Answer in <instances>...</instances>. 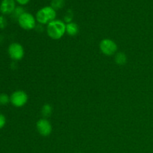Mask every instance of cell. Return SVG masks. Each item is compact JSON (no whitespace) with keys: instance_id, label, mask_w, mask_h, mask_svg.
Listing matches in <instances>:
<instances>
[{"instance_id":"cell-13","label":"cell","mask_w":153,"mask_h":153,"mask_svg":"<svg viewBox=\"0 0 153 153\" xmlns=\"http://www.w3.org/2000/svg\"><path fill=\"white\" fill-rule=\"evenodd\" d=\"M10 102V97L7 94H0V105H6Z\"/></svg>"},{"instance_id":"cell-11","label":"cell","mask_w":153,"mask_h":153,"mask_svg":"<svg viewBox=\"0 0 153 153\" xmlns=\"http://www.w3.org/2000/svg\"><path fill=\"white\" fill-rule=\"evenodd\" d=\"M52 113V106L49 104H45L41 108V114L44 118L51 116Z\"/></svg>"},{"instance_id":"cell-12","label":"cell","mask_w":153,"mask_h":153,"mask_svg":"<svg viewBox=\"0 0 153 153\" xmlns=\"http://www.w3.org/2000/svg\"><path fill=\"white\" fill-rule=\"evenodd\" d=\"M65 1L64 0H52L51 1V7H53L55 10L61 9L64 7Z\"/></svg>"},{"instance_id":"cell-14","label":"cell","mask_w":153,"mask_h":153,"mask_svg":"<svg viewBox=\"0 0 153 153\" xmlns=\"http://www.w3.org/2000/svg\"><path fill=\"white\" fill-rule=\"evenodd\" d=\"M25 10H24L23 7H22L21 6H18V7H16V8H15L14 11L13 12V17L16 18V19H18V18L19 17V16H21V15L23 13H25Z\"/></svg>"},{"instance_id":"cell-7","label":"cell","mask_w":153,"mask_h":153,"mask_svg":"<svg viewBox=\"0 0 153 153\" xmlns=\"http://www.w3.org/2000/svg\"><path fill=\"white\" fill-rule=\"evenodd\" d=\"M36 128L39 134L43 137L50 135L52 131V126L51 123L46 118L40 119L36 123Z\"/></svg>"},{"instance_id":"cell-1","label":"cell","mask_w":153,"mask_h":153,"mask_svg":"<svg viewBox=\"0 0 153 153\" xmlns=\"http://www.w3.org/2000/svg\"><path fill=\"white\" fill-rule=\"evenodd\" d=\"M48 36L53 40H59L66 33V23L61 19H55L46 26Z\"/></svg>"},{"instance_id":"cell-6","label":"cell","mask_w":153,"mask_h":153,"mask_svg":"<svg viewBox=\"0 0 153 153\" xmlns=\"http://www.w3.org/2000/svg\"><path fill=\"white\" fill-rule=\"evenodd\" d=\"M7 53L10 59L14 61H20L23 58L25 55L24 48L20 43H12L9 45L7 49Z\"/></svg>"},{"instance_id":"cell-16","label":"cell","mask_w":153,"mask_h":153,"mask_svg":"<svg viewBox=\"0 0 153 153\" xmlns=\"http://www.w3.org/2000/svg\"><path fill=\"white\" fill-rule=\"evenodd\" d=\"M7 26V19L4 16L0 15V29H4Z\"/></svg>"},{"instance_id":"cell-17","label":"cell","mask_w":153,"mask_h":153,"mask_svg":"<svg viewBox=\"0 0 153 153\" xmlns=\"http://www.w3.org/2000/svg\"><path fill=\"white\" fill-rule=\"evenodd\" d=\"M6 124V117L4 114H0V129L4 128Z\"/></svg>"},{"instance_id":"cell-5","label":"cell","mask_w":153,"mask_h":153,"mask_svg":"<svg viewBox=\"0 0 153 153\" xmlns=\"http://www.w3.org/2000/svg\"><path fill=\"white\" fill-rule=\"evenodd\" d=\"M100 51L107 56H111L114 55L117 51V45L113 40L109 38H105L100 43Z\"/></svg>"},{"instance_id":"cell-2","label":"cell","mask_w":153,"mask_h":153,"mask_svg":"<svg viewBox=\"0 0 153 153\" xmlns=\"http://www.w3.org/2000/svg\"><path fill=\"white\" fill-rule=\"evenodd\" d=\"M56 10L51 6H45L36 13V20L40 25H48L56 19Z\"/></svg>"},{"instance_id":"cell-18","label":"cell","mask_w":153,"mask_h":153,"mask_svg":"<svg viewBox=\"0 0 153 153\" xmlns=\"http://www.w3.org/2000/svg\"><path fill=\"white\" fill-rule=\"evenodd\" d=\"M18 4H19L20 5H25V4H28L30 1V0H15Z\"/></svg>"},{"instance_id":"cell-3","label":"cell","mask_w":153,"mask_h":153,"mask_svg":"<svg viewBox=\"0 0 153 153\" xmlns=\"http://www.w3.org/2000/svg\"><path fill=\"white\" fill-rule=\"evenodd\" d=\"M19 25L24 30L29 31L34 29L37 26V20L31 13L25 12L17 19Z\"/></svg>"},{"instance_id":"cell-4","label":"cell","mask_w":153,"mask_h":153,"mask_svg":"<svg viewBox=\"0 0 153 153\" xmlns=\"http://www.w3.org/2000/svg\"><path fill=\"white\" fill-rule=\"evenodd\" d=\"M28 97L26 93L21 90L14 91L10 96V102L16 108H22L28 102Z\"/></svg>"},{"instance_id":"cell-9","label":"cell","mask_w":153,"mask_h":153,"mask_svg":"<svg viewBox=\"0 0 153 153\" xmlns=\"http://www.w3.org/2000/svg\"><path fill=\"white\" fill-rule=\"evenodd\" d=\"M79 25L76 23H75V22H70V23L66 24V33L68 35L72 36V37L76 36L79 33Z\"/></svg>"},{"instance_id":"cell-15","label":"cell","mask_w":153,"mask_h":153,"mask_svg":"<svg viewBox=\"0 0 153 153\" xmlns=\"http://www.w3.org/2000/svg\"><path fill=\"white\" fill-rule=\"evenodd\" d=\"M72 20H73V13L70 10H69L67 14L64 16V22L70 23V22H72Z\"/></svg>"},{"instance_id":"cell-19","label":"cell","mask_w":153,"mask_h":153,"mask_svg":"<svg viewBox=\"0 0 153 153\" xmlns=\"http://www.w3.org/2000/svg\"><path fill=\"white\" fill-rule=\"evenodd\" d=\"M79 153H82V152H79Z\"/></svg>"},{"instance_id":"cell-10","label":"cell","mask_w":153,"mask_h":153,"mask_svg":"<svg viewBox=\"0 0 153 153\" xmlns=\"http://www.w3.org/2000/svg\"><path fill=\"white\" fill-rule=\"evenodd\" d=\"M114 60L117 64L122 66V65H124V64L126 63L127 57L126 55H125V53H123V52H117V53L115 55Z\"/></svg>"},{"instance_id":"cell-8","label":"cell","mask_w":153,"mask_h":153,"mask_svg":"<svg viewBox=\"0 0 153 153\" xmlns=\"http://www.w3.org/2000/svg\"><path fill=\"white\" fill-rule=\"evenodd\" d=\"M16 8L15 0H2L0 4V12L2 14H12Z\"/></svg>"}]
</instances>
